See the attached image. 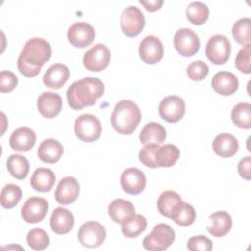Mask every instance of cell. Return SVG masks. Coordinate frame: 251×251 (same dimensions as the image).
<instances>
[{
  "instance_id": "30bf717a",
  "label": "cell",
  "mask_w": 251,
  "mask_h": 251,
  "mask_svg": "<svg viewBox=\"0 0 251 251\" xmlns=\"http://www.w3.org/2000/svg\"><path fill=\"white\" fill-rule=\"evenodd\" d=\"M111 60L110 49L103 43H97L83 56V66L91 72H100L106 69Z\"/></svg>"
},
{
  "instance_id": "e575fe53",
  "label": "cell",
  "mask_w": 251,
  "mask_h": 251,
  "mask_svg": "<svg viewBox=\"0 0 251 251\" xmlns=\"http://www.w3.org/2000/svg\"><path fill=\"white\" fill-rule=\"evenodd\" d=\"M22 198V190L19 185L14 183L6 184L2 190L0 195V201L3 208L11 209L14 208Z\"/></svg>"
},
{
  "instance_id": "9a60e30c",
  "label": "cell",
  "mask_w": 251,
  "mask_h": 251,
  "mask_svg": "<svg viewBox=\"0 0 251 251\" xmlns=\"http://www.w3.org/2000/svg\"><path fill=\"white\" fill-rule=\"evenodd\" d=\"M121 186L123 190L131 195L141 193L146 186V176L137 168L126 169L121 175Z\"/></svg>"
},
{
  "instance_id": "5b68a950",
  "label": "cell",
  "mask_w": 251,
  "mask_h": 251,
  "mask_svg": "<svg viewBox=\"0 0 251 251\" xmlns=\"http://www.w3.org/2000/svg\"><path fill=\"white\" fill-rule=\"evenodd\" d=\"M74 129L75 135L84 142L97 140L102 133L100 121L92 114H82L75 121Z\"/></svg>"
},
{
  "instance_id": "4316f807",
  "label": "cell",
  "mask_w": 251,
  "mask_h": 251,
  "mask_svg": "<svg viewBox=\"0 0 251 251\" xmlns=\"http://www.w3.org/2000/svg\"><path fill=\"white\" fill-rule=\"evenodd\" d=\"M166 139L165 127L155 122L147 123L139 133V140L142 144H162Z\"/></svg>"
},
{
  "instance_id": "f35d334b",
  "label": "cell",
  "mask_w": 251,
  "mask_h": 251,
  "mask_svg": "<svg viewBox=\"0 0 251 251\" xmlns=\"http://www.w3.org/2000/svg\"><path fill=\"white\" fill-rule=\"evenodd\" d=\"M250 56H251V45H245L238 51L235 58V67L241 73H244V74L251 73Z\"/></svg>"
},
{
  "instance_id": "7402d4cb",
  "label": "cell",
  "mask_w": 251,
  "mask_h": 251,
  "mask_svg": "<svg viewBox=\"0 0 251 251\" xmlns=\"http://www.w3.org/2000/svg\"><path fill=\"white\" fill-rule=\"evenodd\" d=\"M70 70L64 64H53L43 75V83L52 89H60L69 79Z\"/></svg>"
},
{
  "instance_id": "b9f144b4",
  "label": "cell",
  "mask_w": 251,
  "mask_h": 251,
  "mask_svg": "<svg viewBox=\"0 0 251 251\" xmlns=\"http://www.w3.org/2000/svg\"><path fill=\"white\" fill-rule=\"evenodd\" d=\"M18 84V77L11 71H1L0 73V91L10 92Z\"/></svg>"
},
{
  "instance_id": "74e56055",
  "label": "cell",
  "mask_w": 251,
  "mask_h": 251,
  "mask_svg": "<svg viewBox=\"0 0 251 251\" xmlns=\"http://www.w3.org/2000/svg\"><path fill=\"white\" fill-rule=\"evenodd\" d=\"M208 73H209L208 65L201 60H197L190 63L186 69V74L188 77L194 81L203 80L207 76Z\"/></svg>"
},
{
  "instance_id": "d6a6232c",
  "label": "cell",
  "mask_w": 251,
  "mask_h": 251,
  "mask_svg": "<svg viewBox=\"0 0 251 251\" xmlns=\"http://www.w3.org/2000/svg\"><path fill=\"white\" fill-rule=\"evenodd\" d=\"M186 18L187 20L195 25H203L209 17V8L208 6L200 1L191 2L186 8Z\"/></svg>"
},
{
  "instance_id": "1f68e13d",
  "label": "cell",
  "mask_w": 251,
  "mask_h": 251,
  "mask_svg": "<svg viewBox=\"0 0 251 251\" xmlns=\"http://www.w3.org/2000/svg\"><path fill=\"white\" fill-rule=\"evenodd\" d=\"M231 120L236 126L249 129L251 127V105L245 102L236 104L231 111Z\"/></svg>"
},
{
  "instance_id": "f1b7e54d",
  "label": "cell",
  "mask_w": 251,
  "mask_h": 251,
  "mask_svg": "<svg viewBox=\"0 0 251 251\" xmlns=\"http://www.w3.org/2000/svg\"><path fill=\"white\" fill-rule=\"evenodd\" d=\"M179 158V149L174 144L159 146L154 154V161L158 167L168 168L174 166Z\"/></svg>"
},
{
  "instance_id": "8992f818",
  "label": "cell",
  "mask_w": 251,
  "mask_h": 251,
  "mask_svg": "<svg viewBox=\"0 0 251 251\" xmlns=\"http://www.w3.org/2000/svg\"><path fill=\"white\" fill-rule=\"evenodd\" d=\"M231 44L227 37L222 34L211 36L206 44L205 53L207 58L215 65H223L229 59Z\"/></svg>"
},
{
  "instance_id": "4fadbf2b",
  "label": "cell",
  "mask_w": 251,
  "mask_h": 251,
  "mask_svg": "<svg viewBox=\"0 0 251 251\" xmlns=\"http://www.w3.org/2000/svg\"><path fill=\"white\" fill-rule=\"evenodd\" d=\"M139 57L149 65L160 62L164 55V47L161 40L155 35L145 36L139 43Z\"/></svg>"
},
{
  "instance_id": "ab89813d",
  "label": "cell",
  "mask_w": 251,
  "mask_h": 251,
  "mask_svg": "<svg viewBox=\"0 0 251 251\" xmlns=\"http://www.w3.org/2000/svg\"><path fill=\"white\" fill-rule=\"evenodd\" d=\"M187 248L190 251H210L213 248V244L208 237L204 235H196L188 239Z\"/></svg>"
},
{
  "instance_id": "7c38bea8",
  "label": "cell",
  "mask_w": 251,
  "mask_h": 251,
  "mask_svg": "<svg viewBox=\"0 0 251 251\" xmlns=\"http://www.w3.org/2000/svg\"><path fill=\"white\" fill-rule=\"evenodd\" d=\"M70 43L77 48H84L92 43L95 37L93 26L86 22L74 23L67 33Z\"/></svg>"
},
{
  "instance_id": "d590c367",
  "label": "cell",
  "mask_w": 251,
  "mask_h": 251,
  "mask_svg": "<svg viewBox=\"0 0 251 251\" xmlns=\"http://www.w3.org/2000/svg\"><path fill=\"white\" fill-rule=\"evenodd\" d=\"M171 219L178 226H188L194 223L196 219V212L190 204L182 202V204L179 206V208Z\"/></svg>"
},
{
  "instance_id": "3957f363",
  "label": "cell",
  "mask_w": 251,
  "mask_h": 251,
  "mask_svg": "<svg viewBox=\"0 0 251 251\" xmlns=\"http://www.w3.org/2000/svg\"><path fill=\"white\" fill-rule=\"evenodd\" d=\"M141 120L139 107L131 100L118 102L111 115V124L120 134H131Z\"/></svg>"
},
{
  "instance_id": "7bdbcfd3",
  "label": "cell",
  "mask_w": 251,
  "mask_h": 251,
  "mask_svg": "<svg viewBox=\"0 0 251 251\" xmlns=\"http://www.w3.org/2000/svg\"><path fill=\"white\" fill-rule=\"evenodd\" d=\"M238 174L241 177L246 180L251 179V158L250 156H246L242 158L238 163Z\"/></svg>"
},
{
  "instance_id": "277c9868",
  "label": "cell",
  "mask_w": 251,
  "mask_h": 251,
  "mask_svg": "<svg viewBox=\"0 0 251 251\" xmlns=\"http://www.w3.org/2000/svg\"><path fill=\"white\" fill-rule=\"evenodd\" d=\"M176 234L173 227L167 224H158L150 234L142 241L143 248L149 251H163L169 248L175 241Z\"/></svg>"
},
{
  "instance_id": "f546056e",
  "label": "cell",
  "mask_w": 251,
  "mask_h": 251,
  "mask_svg": "<svg viewBox=\"0 0 251 251\" xmlns=\"http://www.w3.org/2000/svg\"><path fill=\"white\" fill-rule=\"evenodd\" d=\"M7 169L11 176L17 179H24L27 176L29 172L28 160L20 155L12 154L7 160Z\"/></svg>"
},
{
  "instance_id": "8fae6325",
  "label": "cell",
  "mask_w": 251,
  "mask_h": 251,
  "mask_svg": "<svg viewBox=\"0 0 251 251\" xmlns=\"http://www.w3.org/2000/svg\"><path fill=\"white\" fill-rule=\"evenodd\" d=\"M185 103L176 95H170L162 99L159 105L161 118L169 123H176L184 116Z\"/></svg>"
},
{
  "instance_id": "9c48e42d",
  "label": "cell",
  "mask_w": 251,
  "mask_h": 251,
  "mask_svg": "<svg viewBox=\"0 0 251 251\" xmlns=\"http://www.w3.org/2000/svg\"><path fill=\"white\" fill-rule=\"evenodd\" d=\"M174 46L179 55L191 57L199 50V36L190 28L177 29L174 36Z\"/></svg>"
},
{
  "instance_id": "ee69618b",
  "label": "cell",
  "mask_w": 251,
  "mask_h": 251,
  "mask_svg": "<svg viewBox=\"0 0 251 251\" xmlns=\"http://www.w3.org/2000/svg\"><path fill=\"white\" fill-rule=\"evenodd\" d=\"M139 3L145 7V9L149 12H155L161 8L164 1L163 0H140Z\"/></svg>"
},
{
  "instance_id": "60d3db41",
  "label": "cell",
  "mask_w": 251,
  "mask_h": 251,
  "mask_svg": "<svg viewBox=\"0 0 251 251\" xmlns=\"http://www.w3.org/2000/svg\"><path fill=\"white\" fill-rule=\"evenodd\" d=\"M159 147L158 144H147L139 151V161L146 167L155 169L157 168L155 161H154V154L156 149Z\"/></svg>"
},
{
  "instance_id": "6da1fadb",
  "label": "cell",
  "mask_w": 251,
  "mask_h": 251,
  "mask_svg": "<svg viewBox=\"0 0 251 251\" xmlns=\"http://www.w3.org/2000/svg\"><path fill=\"white\" fill-rule=\"evenodd\" d=\"M52 54L51 45L41 37L28 39L23 47L18 58V69L26 77L36 76L41 67L50 59Z\"/></svg>"
},
{
  "instance_id": "ac0fdd59",
  "label": "cell",
  "mask_w": 251,
  "mask_h": 251,
  "mask_svg": "<svg viewBox=\"0 0 251 251\" xmlns=\"http://www.w3.org/2000/svg\"><path fill=\"white\" fill-rule=\"evenodd\" d=\"M62 103V97L52 91H45L37 98L38 111L47 119L54 118L61 112Z\"/></svg>"
},
{
  "instance_id": "83f0119b",
  "label": "cell",
  "mask_w": 251,
  "mask_h": 251,
  "mask_svg": "<svg viewBox=\"0 0 251 251\" xmlns=\"http://www.w3.org/2000/svg\"><path fill=\"white\" fill-rule=\"evenodd\" d=\"M56 181V176L54 172L47 168L36 169L30 178V184L32 188L39 192H47L52 189Z\"/></svg>"
},
{
  "instance_id": "ffe728a7",
  "label": "cell",
  "mask_w": 251,
  "mask_h": 251,
  "mask_svg": "<svg viewBox=\"0 0 251 251\" xmlns=\"http://www.w3.org/2000/svg\"><path fill=\"white\" fill-rule=\"evenodd\" d=\"M213 89L224 96L233 94L238 88V79L230 72H218L212 78Z\"/></svg>"
},
{
  "instance_id": "4dcf8cb0",
  "label": "cell",
  "mask_w": 251,
  "mask_h": 251,
  "mask_svg": "<svg viewBox=\"0 0 251 251\" xmlns=\"http://www.w3.org/2000/svg\"><path fill=\"white\" fill-rule=\"evenodd\" d=\"M146 226L147 221L145 217L134 214L122 224V232L127 238H135L146 229Z\"/></svg>"
},
{
  "instance_id": "d4e9b609",
  "label": "cell",
  "mask_w": 251,
  "mask_h": 251,
  "mask_svg": "<svg viewBox=\"0 0 251 251\" xmlns=\"http://www.w3.org/2000/svg\"><path fill=\"white\" fill-rule=\"evenodd\" d=\"M108 214L115 223L122 225L135 214V209L130 201L117 198L110 203L108 207Z\"/></svg>"
},
{
  "instance_id": "ba28073f",
  "label": "cell",
  "mask_w": 251,
  "mask_h": 251,
  "mask_svg": "<svg viewBox=\"0 0 251 251\" xmlns=\"http://www.w3.org/2000/svg\"><path fill=\"white\" fill-rule=\"evenodd\" d=\"M79 243L87 248L100 246L106 239V229L98 222L89 221L84 223L77 232Z\"/></svg>"
},
{
  "instance_id": "603a6c76",
  "label": "cell",
  "mask_w": 251,
  "mask_h": 251,
  "mask_svg": "<svg viewBox=\"0 0 251 251\" xmlns=\"http://www.w3.org/2000/svg\"><path fill=\"white\" fill-rule=\"evenodd\" d=\"M64 153V147L60 141L54 138H47L43 140L37 150L38 158L48 164H55L58 162Z\"/></svg>"
},
{
  "instance_id": "cb8c5ba5",
  "label": "cell",
  "mask_w": 251,
  "mask_h": 251,
  "mask_svg": "<svg viewBox=\"0 0 251 251\" xmlns=\"http://www.w3.org/2000/svg\"><path fill=\"white\" fill-rule=\"evenodd\" d=\"M214 152L222 158H229L238 150V141L230 133H220L213 140Z\"/></svg>"
},
{
  "instance_id": "2e32d148",
  "label": "cell",
  "mask_w": 251,
  "mask_h": 251,
  "mask_svg": "<svg viewBox=\"0 0 251 251\" xmlns=\"http://www.w3.org/2000/svg\"><path fill=\"white\" fill-rule=\"evenodd\" d=\"M79 190V183L74 176H65L57 185L55 199L59 204L70 205L77 199Z\"/></svg>"
},
{
  "instance_id": "836d02e7",
  "label": "cell",
  "mask_w": 251,
  "mask_h": 251,
  "mask_svg": "<svg viewBox=\"0 0 251 251\" xmlns=\"http://www.w3.org/2000/svg\"><path fill=\"white\" fill-rule=\"evenodd\" d=\"M232 35L235 41L241 45H250L251 42V20L241 18L233 24Z\"/></svg>"
},
{
  "instance_id": "52a82bcc",
  "label": "cell",
  "mask_w": 251,
  "mask_h": 251,
  "mask_svg": "<svg viewBox=\"0 0 251 251\" xmlns=\"http://www.w3.org/2000/svg\"><path fill=\"white\" fill-rule=\"evenodd\" d=\"M120 25L124 34L134 37L142 31L145 25V18L136 6H128L121 14Z\"/></svg>"
},
{
  "instance_id": "5bb4252c",
  "label": "cell",
  "mask_w": 251,
  "mask_h": 251,
  "mask_svg": "<svg viewBox=\"0 0 251 251\" xmlns=\"http://www.w3.org/2000/svg\"><path fill=\"white\" fill-rule=\"evenodd\" d=\"M48 211V203L46 199L37 196L29 197L21 209L22 218L29 224L41 222Z\"/></svg>"
},
{
  "instance_id": "44dd1931",
  "label": "cell",
  "mask_w": 251,
  "mask_h": 251,
  "mask_svg": "<svg viewBox=\"0 0 251 251\" xmlns=\"http://www.w3.org/2000/svg\"><path fill=\"white\" fill-rule=\"evenodd\" d=\"M75 219L68 209L56 208L50 218V227L57 234H66L73 229Z\"/></svg>"
},
{
  "instance_id": "8d00e7d4",
  "label": "cell",
  "mask_w": 251,
  "mask_h": 251,
  "mask_svg": "<svg viewBox=\"0 0 251 251\" xmlns=\"http://www.w3.org/2000/svg\"><path fill=\"white\" fill-rule=\"evenodd\" d=\"M26 241L34 250H44L49 245V236L42 228H33L28 231Z\"/></svg>"
},
{
  "instance_id": "484cf974",
  "label": "cell",
  "mask_w": 251,
  "mask_h": 251,
  "mask_svg": "<svg viewBox=\"0 0 251 251\" xmlns=\"http://www.w3.org/2000/svg\"><path fill=\"white\" fill-rule=\"evenodd\" d=\"M181 197L174 190H166L161 193L157 201V207L161 215L172 218L182 204Z\"/></svg>"
},
{
  "instance_id": "d6986e66",
  "label": "cell",
  "mask_w": 251,
  "mask_h": 251,
  "mask_svg": "<svg viewBox=\"0 0 251 251\" xmlns=\"http://www.w3.org/2000/svg\"><path fill=\"white\" fill-rule=\"evenodd\" d=\"M232 226L230 215L226 211H218L209 216L207 230L215 237H223L229 232Z\"/></svg>"
},
{
  "instance_id": "7a4b0ae2",
  "label": "cell",
  "mask_w": 251,
  "mask_h": 251,
  "mask_svg": "<svg viewBox=\"0 0 251 251\" xmlns=\"http://www.w3.org/2000/svg\"><path fill=\"white\" fill-rule=\"evenodd\" d=\"M105 86L102 80L97 77H83L73 82L68 88V104L74 110L92 106L98 98L103 96Z\"/></svg>"
},
{
  "instance_id": "e0dca14e",
  "label": "cell",
  "mask_w": 251,
  "mask_h": 251,
  "mask_svg": "<svg viewBox=\"0 0 251 251\" xmlns=\"http://www.w3.org/2000/svg\"><path fill=\"white\" fill-rule=\"evenodd\" d=\"M36 134L27 126H21L13 131L9 138L11 148L18 152H27L35 144Z\"/></svg>"
}]
</instances>
